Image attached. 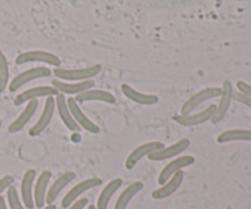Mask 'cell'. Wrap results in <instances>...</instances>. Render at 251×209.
<instances>
[{
	"label": "cell",
	"mask_w": 251,
	"mask_h": 209,
	"mask_svg": "<svg viewBox=\"0 0 251 209\" xmlns=\"http://www.w3.org/2000/svg\"><path fill=\"white\" fill-rule=\"evenodd\" d=\"M102 71V65L96 64V65L87 66V68L81 69H54V75L58 80L66 81V82H82V81L92 80Z\"/></svg>",
	"instance_id": "cell-1"
},
{
	"label": "cell",
	"mask_w": 251,
	"mask_h": 209,
	"mask_svg": "<svg viewBox=\"0 0 251 209\" xmlns=\"http://www.w3.org/2000/svg\"><path fill=\"white\" fill-rule=\"evenodd\" d=\"M221 93H222V88L220 87H207L201 90L200 92L195 93L194 95H191L183 105H181L180 109V115H189L193 114V112L195 109H198L201 104L208 102L211 99H215V98H220Z\"/></svg>",
	"instance_id": "cell-2"
},
{
	"label": "cell",
	"mask_w": 251,
	"mask_h": 209,
	"mask_svg": "<svg viewBox=\"0 0 251 209\" xmlns=\"http://www.w3.org/2000/svg\"><path fill=\"white\" fill-rule=\"evenodd\" d=\"M15 63L16 65H25L28 63H43L47 65L54 66V68H60L61 65V60L59 59V56L46 50L24 51L16 56Z\"/></svg>",
	"instance_id": "cell-3"
},
{
	"label": "cell",
	"mask_w": 251,
	"mask_h": 209,
	"mask_svg": "<svg viewBox=\"0 0 251 209\" xmlns=\"http://www.w3.org/2000/svg\"><path fill=\"white\" fill-rule=\"evenodd\" d=\"M51 75L50 69L46 68V66H37V68H31L28 70L24 71V72L19 73L17 76H15L11 81L9 82V88L10 92H16L17 90H20L21 87H24L27 83L32 82L34 80H39V78H46L49 77Z\"/></svg>",
	"instance_id": "cell-4"
},
{
	"label": "cell",
	"mask_w": 251,
	"mask_h": 209,
	"mask_svg": "<svg viewBox=\"0 0 251 209\" xmlns=\"http://www.w3.org/2000/svg\"><path fill=\"white\" fill-rule=\"evenodd\" d=\"M102 184H103L102 179L100 178H90L81 181V183L76 184V185L74 186L69 192H66L65 196H64L63 201H61V207L69 208L74 202H75V201H77L83 193L87 192L88 190H92V188L98 187V186H100Z\"/></svg>",
	"instance_id": "cell-5"
},
{
	"label": "cell",
	"mask_w": 251,
	"mask_h": 209,
	"mask_svg": "<svg viewBox=\"0 0 251 209\" xmlns=\"http://www.w3.org/2000/svg\"><path fill=\"white\" fill-rule=\"evenodd\" d=\"M216 110H217V105L211 104L207 108L202 110L200 113H196V114H189V115H176L174 117V120L176 121V124H179L180 126L184 127H194L199 126V125H202L205 122L211 121L213 119L216 114Z\"/></svg>",
	"instance_id": "cell-6"
},
{
	"label": "cell",
	"mask_w": 251,
	"mask_h": 209,
	"mask_svg": "<svg viewBox=\"0 0 251 209\" xmlns=\"http://www.w3.org/2000/svg\"><path fill=\"white\" fill-rule=\"evenodd\" d=\"M59 93L53 86H37V87L28 88L20 93L14 99V104L16 107H20L22 104L31 102V100H38V98H48V97H56Z\"/></svg>",
	"instance_id": "cell-7"
},
{
	"label": "cell",
	"mask_w": 251,
	"mask_h": 209,
	"mask_svg": "<svg viewBox=\"0 0 251 209\" xmlns=\"http://www.w3.org/2000/svg\"><path fill=\"white\" fill-rule=\"evenodd\" d=\"M190 139H179L178 142H176V143L171 144V146H164L163 148H161L159 151L150 154L147 158L152 162H163L167 161V159L176 158V157L180 156L181 153H184V152L190 147Z\"/></svg>",
	"instance_id": "cell-8"
},
{
	"label": "cell",
	"mask_w": 251,
	"mask_h": 209,
	"mask_svg": "<svg viewBox=\"0 0 251 209\" xmlns=\"http://www.w3.org/2000/svg\"><path fill=\"white\" fill-rule=\"evenodd\" d=\"M163 147H164V143H162V142L159 141H152V142H147V143H144V144H140V146L136 147V148H135L126 158V161H125V169H127V170H132V169L139 164V162L141 161L142 158L149 157L150 154L159 151V149L163 148Z\"/></svg>",
	"instance_id": "cell-9"
},
{
	"label": "cell",
	"mask_w": 251,
	"mask_h": 209,
	"mask_svg": "<svg viewBox=\"0 0 251 209\" xmlns=\"http://www.w3.org/2000/svg\"><path fill=\"white\" fill-rule=\"evenodd\" d=\"M51 86L58 91L59 94H69L76 97V95L81 94V93L86 92V91L95 88L96 83L93 80L82 81V82H66V81L54 78V80H51Z\"/></svg>",
	"instance_id": "cell-10"
},
{
	"label": "cell",
	"mask_w": 251,
	"mask_h": 209,
	"mask_svg": "<svg viewBox=\"0 0 251 209\" xmlns=\"http://www.w3.org/2000/svg\"><path fill=\"white\" fill-rule=\"evenodd\" d=\"M55 113V97H48L44 104L43 112H42L41 116L37 120L36 124L29 129L28 134L31 137H37L41 134H43L44 130L49 126L51 119Z\"/></svg>",
	"instance_id": "cell-11"
},
{
	"label": "cell",
	"mask_w": 251,
	"mask_h": 209,
	"mask_svg": "<svg viewBox=\"0 0 251 209\" xmlns=\"http://www.w3.org/2000/svg\"><path fill=\"white\" fill-rule=\"evenodd\" d=\"M195 163V158L193 156H183V157H176L173 161L169 162L158 175V184L159 185H163L166 184L172 176L174 175L178 171L183 170L184 168H188V166H191Z\"/></svg>",
	"instance_id": "cell-12"
},
{
	"label": "cell",
	"mask_w": 251,
	"mask_h": 209,
	"mask_svg": "<svg viewBox=\"0 0 251 209\" xmlns=\"http://www.w3.org/2000/svg\"><path fill=\"white\" fill-rule=\"evenodd\" d=\"M221 88H222V93H221L220 103H218L217 105V110H216L215 116H213V119L211 120L213 124H218V122L222 121V120L225 119L228 110H229L230 104H232L233 95H234L233 85L229 80H226Z\"/></svg>",
	"instance_id": "cell-13"
},
{
	"label": "cell",
	"mask_w": 251,
	"mask_h": 209,
	"mask_svg": "<svg viewBox=\"0 0 251 209\" xmlns=\"http://www.w3.org/2000/svg\"><path fill=\"white\" fill-rule=\"evenodd\" d=\"M68 107L70 109L71 115H73L74 120L77 122L78 126L81 127V130H86L90 134H98L100 132V127L98 125H96L85 113L82 112V109L80 108L78 103L76 102L75 98H68Z\"/></svg>",
	"instance_id": "cell-14"
},
{
	"label": "cell",
	"mask_w": 251,
	"mask_h": 209,
	"mask_svg": "<svg viewBox=\"0 0 251 209\" xmlns=\"http://www.w3.org/2000/svg\"><path fill=\"white\" fill-rule=\"evenodd\" d=\"M183 181H184V171L180 170L178 171V173L174 174V175L172 176L166 184H163L161 187L154 190L153 192L151 193V197L157 201H161V200H164V198L171 197L172 195H174V193L179 190V187L181 186Z\"/></svg>",
	"instance_id": "cell-15"
},
{
	"label": "cell",
	"mask_w": 251,
	"mask_h": 209,
	"mask_svg": "<svg viewBox=\"0 0 251 209\" xmlns=\"http://www.w3.org/2000/svg\"><path fill=\"white\" fill-rule=\"evenodd\" d=\"M51 179V173L49 170L42 171L41 175L36 179L33 186V202L34 207L42 209L46 206L47 188H48L49 181Z\"/></svg>",
	"instance_id": "cell-16"
},
{
	"label": "cell",
	"mask_w": 251,
	"mask_h": 209,
	"mask_svg": "<svg viewBox=\"0 0 251 209\" xmlns=\"http://www.w3.org/2000/svg\"><path fill=\"white\" fill-rule=\"evenodd\" d=\"M37 179V173L33 169H28L25 173L24 178L21 181V201L24 203L25 208L27 209H33L34 202H33V186L34 181Z\"/></svg>",
	"instance_id": "cell-17"
},
{
	"label": "cell",
	"mask_w": 251,
	"mask_h": 209,
	"mask_svg": "<svg viewBox=\"0 0 251 209\" xmlns=\"http://www.w3.org/2000/svg\"><path fill=\"white\" fill-rule=\"evenodd\" d=\"M55 109L58 110V114L60 116L61 121L65 125V127L68 130L73 132H80L81 127L78 126L77 122L74 120L73 115H71L70 109L68 107V100H66L65 95L64 94H58L55 97Z\"/></svg>",
	"instance_id": "cell-18"
},
{
	"label": "cell",
	"mask_w": 251,
	"mask_h": 209,
	"mask_svg": "<svg viewBox=\"0 0 251 209\" xmlns=\"http://www.w3.org/2000/svg\"><path fill=\"white\" fill-rule=\"evenodd\" d=\"M76 178V174L74 171H66L64 173L63 175L59 176L53 184H51L50 187L48 188L47 191V196H46V203L47 205H53L54 202L56 201L58 196L60 195L61 191L66 187L70 183H73Z\"/></svg>",
	"instance_id": "cell-19"
},
{
	"label": "cell",
	"mask_w": 251,
	"mask_h": 209,
	"mask_svg": "<svg viewBox=\"0 0 251 209\" xmlns=\"http://www.w3.org/2000/svg\"><path fill=\"white\" fill-rule=\"evenodd\" d=\"M122 92L131 102L137 103L140 105H146V107H151V105L157 104L159 100V98L156 94H147V93L139 92V91L135 90L134 87H131L127 83H123L122 85Z\"/></svg>",
	"instance_id": "cell-20"
},
{
	"label": "cell",
	"mask_w": 251,
	"mask_h": 209,
	"mask_svg": "<svg viewBox=\"0 0 251 209\" xmlns=\"http://www.w3.org/2000/svg\"><path fill=\"white\" fill-rule=\"evenodd\" d=\"M37 108H38V100H31V102L27 103L26 108L22 110L21 114L9 125L7 131H9L10 134H16V132L21 131V130L26 126L27 122L31 120V117L36 114Z\"/></svg>",
	"instance_id": "cell-21"
},
{
	"label": "cell",
	"mask_w": 251,
	"mask_h": 209,
	"mask_svg": "<svg viewBox=\"0 0 251 209\" xmlns=\"http://www.w3.org/2000/svg\"><path fill=\"white\" fill-rule=\"evenodd\" d=\"M75 100L77 103H85V102H103L107 104H115L117 103V98L108 91L103 90H88L86 92L81 93V94L76 95Z\"/></svg>",
	"instance_id": "cell-22"
},
{
	"label": "cell",
	"mask_w": 251,
	"mask_h": 209,
	"mask_svg": "<svg viewBox=\"0 0 251 209\" xmlns=\"http://www.w3.org/2000/svg\"><path fill=\"white\" fill-rule=\"evenodd\" d=\"M123 186V179L115 178L112 181L107 184L104 186V188L102 190V192L100 193L97 200V205H96V209H108L110 200L113 198V196L115 195L118 190Z\"/></svg>",
	"instance_id": "cell-23"
},
{
	"label": "cell",
	"mask_w": 251,
	"mask_h": 209,
	"mask_svg": "<svg viewBox=\"0 0 251 209\" xmlns=\"http://www.w3.org/2000/svg\"><path fill=\"white\" fill-rule=\"evenodd\" d=\"M217 142L221 144L229 142H251V130L232 129L223 131L217 136Z\"/></svg>",
	"instance_id": "cell-24"
},
{
	"label": "cell",
	"mask_w": 251,
	"mask_h": 209,
	"mask_svg": "<svg viewBox=\"0 0 251 209\" xmlns=\"http://www.w3.org/2000/svg\"><path fill=\"white\" fill-rule=\"evenodd\" d=\"M142 188H144V183H141V181H135V183L130 184V185L120 193L119 197H118L114 209H126L129 203L131 202L132 198H134L137 193L141 192Z\"/></svg>",
	"instance_id": "cell-25"
},
{
	"label": "cell",
	"mask_w": 251,
	"mask_h": 209,
	"mask_svg": "<svg viewBox=\"0 0 251 209\" xmlns=\"http://www.w3.org/2000/svg\"><path fill=\"white\" fill-rule=\"evenodd\" d=\"M10 71H9V61L2 51H0V93L4 92L9 86Z\"/></svg>",
	"instance_id": "cell-26"
},
{
	"label": "cell",
	"mask_w": 251,
	"mask_h": 209,
	"mask_svg": "<svg viewBox=\"0 0 251 209\" xmlns=\"http://www.w3.org/2000/svg\"><path fill=\"white\" fill-rule=\"evenodd\" d=\"M6 191H7L6 198H7V203H9L10 206V209H26L25 208L24 203H22L21 198H20L19 193H17L16 187H15L14 185L10 186Z\"/></svg>",
	"instance_id": "cell-27"
},
{
	"label": "cell",
	"mask_w": 251,
	"mask_h": 209,
	"mask_svg": "<svg viewBox=\"0 0 251 209\" xmlns=\"http://www.w3.org/2000/svg\"><path fill=\"white\" fill-rule=\"evenodd\" d=\"M14 181V178H12L11 175H5L0 179V196H1L2 192L6 191L10 186H12Z\"/></svg>",
	"instance_id": "cell-28"
},
{
	"label": "cell",
	"mask_w": 251,
	"mask_h": 209,
	"mask_svg": "<svg viewBox=\"0 0 251 209\" xmlns=\"http://www.w3.org/2000/svg\"><path fill=\"white\" fill-rule=\"evenodd\" d=\"M237 88L239 90V93H242V94H245V95H248V97L251 98V85L250 83L244 82V81H238Z\"/></svg>",
	"instance_id": "cell-29"
},
{
	"label": "cell",
	"mask_w": 251,
	"mask_h": 209,
	"mask_svg": "<svg viewBox=\"0 0 251 209\" xmlns=\"http://www.w3.org/2000/svg\"><path fill=\"white\" fill-rule=\"evenodd\" d=\"M233 99L237 100V102L242 103V104H244L245 107H248L249 109L251 110V98L248 97V95L245 94H242V93H234V95H233Z\"/></svg>",
	"instance_id": "cell-30"
},
{
	"label": "cell",
	"mask_w": 251,
	"mask_h": 209,
	"mask_svg": "<svg viewBox=\"0 0 251 209\" xmlns=\"http://www.w3.org/2000/svg\"><path fill=\"white\" fill-rule=\"evenodd\" d=\"M87 205H88L87 198H78V200L75 201V202H74L68 209H85Z\"/></svg>",
	"instance_id": "cell-31"
},
{
	"label": "cell",
	"mask_w": 251,
	"mask_h": 209,
	"mask_svg": "<svg viewBox=\"0 0 251 209\" xmlns=\"http://www.w3.org/2000/svg\"><path fill=\"white\" fill-rule=\"evenodd\" d=\"M0 209H7L6 201H5V198L2 196H0Z\"/></svg>",
	"instance_id": "cell-32"
},
{
	"label": "cell",
	"mask_w": 251,
	"mask_h": 209,
	"mask_svg": "<svg viewBox=\"0 0 251 209\" xmlns=\"http://www.w3.org/2000/svg\"><path fill=\"white\" fill-rule=\"evenodd\" d=\"M42 209H56V206L54 205V203H53V205H47V206H44V207Z\"/></svg>",
	"instance_id": "cell-33"
},
{
	"label": "cell",
	"mask_w": 251,
	"mask_h": 209,
	"mask_svg": "<svg viewBox=\"0 0 251 209\" xmlns=\"http://www.w3.org/2000/svg\"><path fill=\"white\" fill-rule=\"evenodd\" d=\"M87 209H96V206H95V205L87 206Z\"/></svg>",
	"instance_id": "cell-34"
},
{
	"label": "cell",
	"mask_w": 251,
	"mask_h": 209,
	"mask_svg": "<svg viewBox=\"0 0 251 209\" xmlns=\"http://www.w3.org/2000/svg\"><path fill=\"white\" fill-rule=\"evenodd\" d=\"M0 129H1V121H0Z\"/></svg>",
	"instance_id": "cell-35"
}]
</instances>
